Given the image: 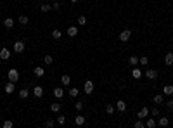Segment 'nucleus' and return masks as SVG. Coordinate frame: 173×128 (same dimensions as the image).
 Returning a JSON list of instances; mask_svg holds the SVG:
<instances>
[{"label": "nucleus", "instance_id": "1a4fd4ad", "mask_svg": "<svg viewBox=\"0 0 173 128\" xmlns=\"http://www.w3.org/2000/svg\"><path fill=\"white\" fill-rule=\"evenodd\" d=\"M147 116H149V108H145V106H144V108L137 113V118H139V119H144V118H147Z\"/></svg>", "mask_w": 173, "mask_h": 128}, {"label": "nucleus", "instance_id": "a211bd4d", "mask_svg": "<svg viewBox=\"0 0 173 128\" xmlns=\"http://www.w3.org/2000/svg\"><path fill=\"white\" fill-rule=\"evenodd\" d=\"M17 21H19V24H23V26H26V24L30 23V17H28V16H24V14H21V16L17 17Z\"/></svg>", "mask_w": 173, "mask_h": 128}, {"label": "nucleus", "instance_id": "dca6fc26", "mask_svg": "<svg viewBox=\"0 0 173 128\" xmlns=\"http://www.w3.org/2000/svg\"><path fill=\"white\" fill-rule=\"evenodd\" d=\"M128 64H130L132 68L139 66V57H137V55H130V57H128Z\"/></svg>", "mask_w": 173, "mask_h": 128}, {"label": "nucleus", "instance_id": "aec40b11", "mask_svg": "<svg viewBox=\"0 0 173 128\" xmlns=\"http://www.w3.org/2000/svg\"><path fill=\"white\" fill-rule=\"evenodd\" d=\"M61 83L64 85V87H68V85L71 83V76H69V75H62V76H61Z\"/></svg>", "mask_w": 173, "mask_h": 128}, {"label": "nucleus", "instance_id": "393cba45", "mask_svg": "<svg viewBox=\"0 0 173 128\" xmlns=\"http://www.w3.org/2000/svg\"><path fill=\"white\" fill-rule=\"evenodd\" d=\"M154 126H156V119L154 118H149L145 121V128H154Z\"/></svg>", "mask_w": 173, "mask_h": 128}, {"label": "nucleus", "instance_id": "79ce46f5", "mask_svg": "<svg viewBox=\"0 0 173 128\" xmlns=\"http://www.w3.org/2000/svg\"><path fill=\"white\" fill-rule=\"evenodd\" d=\"M71 2H73V4H76V2H78V0H71Z\"/></svg>", "mask_w": 173, "mask_h": 128}, {"label": "nucleus", "instance_id": "f257e3e1", "mask_svg": "<svg viewBox=\"0 0 173 128\" xmlns=\"http://www.w3.org/2000/svg\"><path fill=\"white\" fill-rule=\"evenodd\" d=\"M24 49H26V44H24L23 40H17V42H14L12 50H14L16 54H23V52H24Z\"/></svg>", "mask_w": 173, "mask_h": 128}, {"label": "nucleus", "instance_id": "2eb2a0df", "mask_svg": "<svg viewBox=\"0 0 173 128\" xmlns=\"http://www.w3.org/2000/svg\"><path fill=\"white\" fill-rule=\"evenodd\" d=\"M66 33H68V36H71V38H75V36L78 35V28H76V26H69V28L66 30Z\"/></svg>", "mask_w": 173, "mask_h": 128}, {"label": "nucleus", "instance_id": "c85d7f7f", "mask_svg": "<svg viewBox=\"0 0 173 128\" xmlns=\"http://www.w3.org/2000/svg\"><path fill=\"white\" fill-rule=\"evenodd\" d=\"M78 94H80V90H78V88H75V87L68 90V95H69V97H78Z\"/></svg>", "mask_w": 173, "mask_h": 128}, {"label": "nucleus", "instance_id": "423d86ee", "mask_svg": "<svg viewBox=\"0 0 173 128\" xmlns=\"http://www.w3.org/2000/svg\"><path fill=\"white\" fill-rule=\"evenodd\" d=\"M4 90H5V94H12V92L16 90V83H12V81H7V83L4 85Z\"/></svg>", "mask_w": 173, "mask_h": 128}, {"label": "nucleus", "instance_id": "9b49d317", "mask_svg": "<svg viewBox=\"0 0 173 128\" xmlns=\"http://www.w3.org/2000/svg\"><path fill=\"white\" fill-rule=\"evenodd\" d=\"M9 57H11V50H9V49H5V47H4V49H2V50H0V59H2V61H7V59H9Z\"/></svg>", "mask_w": 173, "mask_h": 128}, {"label": "nucleus", "instance_id": "412c9836", "mask_svg": "<svg viewBox=\"0 0 173 128\" xmlns=\"http://www.w3.org/2000/svg\"><path fill=\"white\" fill-rule=\"evenodd\" d=\"M50 36H52L54 40H61V36H62V31L55 28V30H52V33H50Z\"/></svg>", "mask_w": 173, "mask_h": 128}, {"label": "nucleus", "instance_id": "ddd939ff", "mask_svg": "<svg viewBox=\"0 0 173 128\" xmlns=\"http://www.w3.org/2000/svg\"><path fill=\"white\" fill-rule=\"evenodd\" d=\"M4 26H5L7 30H12V28H14V19H12V17H5V19H4Z\"/></svg>", "mask_w": 173, "mask_h": 128}, {"label": "nucleus", "instance_id": "f3484780", "mask_svg": "<svg viewBox=\"0 0 173 128\" xmlns=\"http://www.w3.org/2000/svg\"><path fill=\"white\" fill-rule=\"evenodd\" d=\"M164 64L166 66H173V52H168L164 55Z\"/></svg>", "mask_w": 173, "mask_h": 128}, {"label": "nucleus", "instance_id": "72a5a7b5", "mask_svg": "<svg viewBox=\"0 0 173 128\" xmlns=\"http://www.w3.org/2000/svg\"><path fill=\"white\" fill-rule=\"evenodd\" d=\"M106 113H107V114H113V113H114V106H113V104H107V106H106Z\"/></svg>", "mask_w": 173, "mask_h": 128}, {"label": "nucleus", "instance_id": "a878e982", "mask_svg": "<svg viewBox=\"0 0 173 128\" xmlns=\"http://www.w3.org/2000/svg\"><path fill=\"white\" fill-rule=\"evenodd\" d=\"M85 116H76L75 118V125H78V126H81V125H85Z\"/></svg>", "mask_w": 173, "mask_h": 128}, {"label": "nucleus", "instance_id": "4468645a", "mask_svg": "<svg viewBox=\"0 0 173 128\" xmlns=\"http://www.w3.org/2000/svg\"><path fill=\"white\" fill-rule=\"evenodd\" d=\"M116 109H118L120 113H125V111H126V102H125V100H118V102H116Z\"/></svg>", "mask_w": 173, "mask_h": 128}, {"label": "nucleus", "instance_id": "20e7f679", "mask_svg": "<svg viewBox=\"0 0 173 128\" xmlns=\"http://www.w3.org/2000/svg\"><path fill=\"white\" fill-rule=\"evenodd\" d=\"M144 76H145L147 80H158V71L151 68V69H147V71L144 73Z\"/></svg>", "mask_w": 173, "mask_h": 128}, {"label": "nucleus", "instance_id": "f03ea898", "mask_svg": "<svg viewBox=\"0 0 173 128\" xmlns=\"http://www.w3.org/2000/svg\"><path fill=\"white\" fill-rule=\"evenodd\" d=\"M7 78H9V81H12V83H17V80H19V73H17V69H16V68L9 69V73H7Z\"/></svg>", "mask_w": 173, "mask_h": 128}, {"label": "nucleus", "instance_id": "6ab92c4d", "mask_svg": "<svg viewBox=\"0 0 173 128\" xmlns=\"http://www.w3.org/2000/svg\"><path fill=\"white\" fill-rule=\"evenodd\" d=\"M52 94H54L55 99H62V97H64V88H59V87H57V88H54Z\"/></svg>", "mask_w": 173, "mask_h": 128}, {"label": "nucleus", "instance_id": "e433bc0d", "mask_svg": "<svg viewBox=\"0 0 173 128\" xmlns=\"http://www.w3.org/2000/svg\"><path fill=\"white\" fill-rule=\"evenodd\" d=\"M54 125H55V121H54V119H50V118H49V119H45V126H47V128H52Z\"/></svg>", "mask_w": 173, "mask_h": 128}, {"label": "nucleus", "instance_id": "bb28decb", "mask_svg": "<svg viewBox=\"0 0 173 128\" xmlns=\"http://www.w3.org/2000/svg\"><path fill=\"white\" fill-rule=\"evenodd\" d=\"M158 125H159V126H168V125H170V119H168L166 116H163V118H159Z\"/></svg>", "mask_w": 173, "mask_h": 128}, {"label": "nucleus", "instance_id": "6e6552de", "mask_svg": "<svg viewBox=\"0 0 173 128\" xmlns=\"http://www.w3.org/2000/svg\"><path fill=\"white\" fill-rule=\"evenodd\" d=\"M33 75H35L36 78H43V76H45V69H43L42 66H36V68L33 69Z\"/></svg>", "mask_w": 173, "mask_h": 128}, {"label": "nucleus", "instance_id": "b1692460", "mask_svg": "<svg viewBox=\"0 0 173 128\" xmlns=\"http://www.w3.org/2000/svg\"><path fill=\"white\" fill-rule=\"evenodd\" d=\"M28 97H30V90H28V88L19 90V99H23V100H24V99H28Z\"/></svg>", "mask_w": 173, "mask_h": 128}, {"label": "nucleus", "instance_id": "4be33fe9", "mask_svg": "<svg viewBox=\"0 0 173 128\" xmlns=\"http://www.w3.org/2000/svg\"><path fill=\"white\" fill-rule=\"evenodd\" d=\"M50 111L52 113H59L61 111V102H52L50 104Z\"/></svg>", "mask_w": 173, "mask_h": 128}, {"label": "nucleus", "instance_id": "c756f323", "mask_svg": "<svg viewBox=\"0 0 173 128\" xmlns=\"http://www.w3.org/2000/svg\"><path fill=\"white\" fill-rule=\"evenodd\" d=\"M40 11H42V12H49V11H52V4H50V5H49V4L40 5Z\"/></svg>", "mask_w": 173, "mask_h": 128}, {"label": "nucleus", "instance_id": "0eeeda50", "mask_svg": "<svg viewBox=\"0 0 173 128\" xmlns=\"http://www.w3.org/2000/svg\"><path fill=\"white\" fill-rule=\"evenodd\" d=\"M142 76H144V73H142V69H139V68L135 66V68L132 69V78H133V80H140Z\"/></svg>", "mask_w": 173, "mask_h": 128}, {"label": "nucleus", "instance_id": "9d476101", "mask_svg": "<svg viewBox=\"0 0 173 128\" xmlns=\"http://www.w3.org/2000/svg\"><path fill=\"white\" fill-rule=\"evenodd\" d=\"M33 95L36 99H40L43 95V87H40V85H36V87H33Z\"/></svg>", "mask_w": 173, "mask_h": 128}, {"label": "nucleus", "instance_id": "39448f33", "mask_svg": "<svg viewBox=\"0 0 173 128\" xmlns=\"http://www.w3.org/2000/svg\"><path fill=\"white\" fill-rule=\"evenodd\" d=\"M130 38H132V31H130V30H123L120 33V42H128Z\"/></svg>", "mask_w": 173, "mask_h": 128}, {"label": "nucleus", "instance_id": "7ed1b4c3", "mask_svg": "<svg viewBox=\"0 0 173 128\" xmlns=\"http://www.w3.org/2000/svg\"><path fill=\"white\" fill-rule=\"evenodd\" d=\"M83 92H85L86 95H90V94L94 92V81H92V80H86V81H85V85H83Z\"/></svg>", "mask_w": 173, "mask_h": 128}, {"label": "nucleus", "instance_id": "58836bf2", "mask_svg": "<svg viewBox=\"0 0 173 128\" xmlns=\"http://www.w3.org/2000/svg\"><path fill=\"white\" fill-rule=\"evenodd\" d=\"M166 108H168V111H173V99H170L166 102Z\"/></svg>", "mask_w": 173, "mask_h": 128}, {"label": "nucleus", "instance_id": "4c0bfd02", "mask_svg": "<svg viewBox=\"0 0 173 128\" xmlns=\"http://www.w3.org/2000/svg\"><path fill=\"white\" fill-rule=\"evenodd\" d=\"M66 123V116H57V125H64Z\"/></svg>", "mask_w": 173, "mask_h": 128}, {"label": "nucleus", "instance_id": "2f4dec72", "mask_svg": "<svg viewBox=\"0 0 173 128\" xmlns=\"http://www.w3.org/2000/svg\"><path fill=\"white\" fill-rule=\"evenodd\" d=\"M149 114L153 116V118H154V116H159V109H158V106H156V108H153V109H149Z\"/></svg>", "mask_w": 173, "mask_h": 128}, {"label": "nucleus", "instance_id": "f704fd0d", "mask_svg": "<svg viewBox=\"0 0 173 128\" xmlns=\"http://www.w3.org/2000/svg\"><path fill=\"white\" fill-rule=\"evenodd\" d=\"M139 64H142V66H147V64H149V59H147L145 55H142V57L139 59Z\"/></svg>", "mask_w": 173, "mask_h": 128}, {"label": "nucleus", "instance_id": "7c9ffc66", "mask_svg": "<svg viewBox=\"0 0 173 128\" xmlns=\"http://www.w3.org/2000/svg\"><path fill=\"white\" fill-rule=\"evenodd\" d=\"M76 21H78V24H80V26H85V24H86V17H85V16H78Z\"/></svg>", "mask_w": 173, "mask_h": 128}, {"label": "nucleus", "instance_id": "c9c22d12", "mask_svg": "<svg viewBox=\"0 0 173 128\" xmlns=\"http://www.w3.org/2000/svg\"><path fill=\"white\" fill-rule=\"evenodd\" d=\"M133 126H135V128H144V126H145V123H144L142 119H137V121L133 123Z\"/></svg>", "mask_w": 173, "mask_h": 128}, {"label": "nucleus", "instance_id": "a19ab883", "mask_svg": "<svg viewBox=\"0 0 173 128\" xmlns=\"http://www.w3.org/2000/svg\"><path fill=\"white\" fill-rule=\"evenodd\" d=\"M75 108H76V111H81V109H83V102H76Z\"/></svg>", "mask_w": 173, "mask_h": 128}, {"label": "nucleus", "instance_id": "cd10ccee", "mask_svg": "<svg viewBox=\"0 0 173 128\" xmlns=\"http://www.w3.org/2000/svg\"><path fill=\"white\" fill-rule=\"evenodd\" d=\"M43 62H45V66H50V64H52V62H54V57H52V55H49V54H47V55H45V57H43Z\"/></svg>", "mask_w": 173, "mask_h": 128}, {"label": "nucleus", "instance_id": "ea45409f", "mask_svg": "<svg viewBox=\"0 0 173 128\" xmlns=\"http://www.w3.org/2000/svg\"><path fill=\"white\" fill-rule=\"evenodd\" d=\"M59 9H61V4L59 2H54L52 4V11H59Z\"/></svg>", "mask_w": 173, "mask_h": 128}, {"label": "nucleus", "instance_id": "473e14b6", "mask_svg": "<svg viewBox=\"0 0 173 128\" xmlns=\"http://www.w3.org/2000/svg\"><path fill=\"white\" fill-rule=\"evenodd\" d=\"M14 126V123L11 121V119H5L4 123H2V128H12Z\"/></svg>", "mask_w": 173, "mask_h": 128}, {"label": "nucleus", "instance_id": "37998d69", "mask_svg": "<svg viewBox=\"0 0 173 128\" xmlns=\"http://www.w3.org/2000/svg\"><path fill=\"white\" fill-rule=\"evenodd\" d=\"M0 128H2V123H0Z\"/></svg>", "mask_w": 173, "mask_h": 128}, {"label": "nucleus", "instance_id": "5701e85b", "mask_svg": "<svg viewBox=\"0 0 173 128\" xmlns=\"http://www.w3.org/2000/svg\"><path fill=\"white\" fill-rule=\"evenodd\" d=\"M163 102H164V95L163 94H156L154 95V104L158 106V104H163Z\"/></svg>", "mask_w": 173, "mask_h": 128}, {"label": "nucleus", "instance_id": "f8f14e48", "mask_svg": "<svg viewBox=\"0 0 173 128\" xmlns=\"http://www.w3.org/2000/svg\"><path fill=\"white\" fill-rule=\"evenodd\" d=\"M163 95H168V97L173 95V85H164L163 87Z\"/></svg>", "mask_w": 173, "mask_h": 128}]
</instances>
